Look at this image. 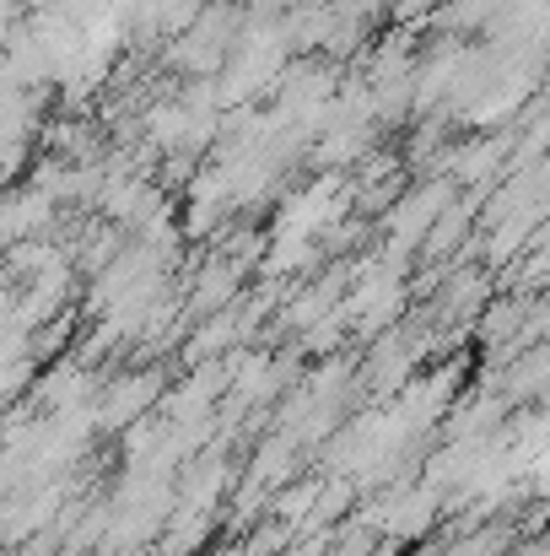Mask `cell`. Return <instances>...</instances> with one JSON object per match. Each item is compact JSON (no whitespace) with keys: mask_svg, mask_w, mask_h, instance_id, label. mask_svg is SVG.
<instances>
[{"mask_svg":"<svg viewBox=\"0 0 550 556\" xmlns=\"http://www.w3.org/2000/svg\"><path fill=\"white\" fill-rule=\"evenodd\" d=\"M443 205H448V185H432L426 189V200L421 194H410L399 211H394V227H399V243H410V238H421L437 216H443Z\"/></svg>","mask_w":550,"mask_h":556,"instance_id":"obj_1","label":"cell"}]
</instances>
